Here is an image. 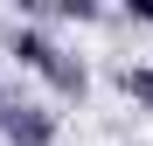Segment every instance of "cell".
Here are the masks:
<instances>
[{
	"label": "cell",
	"instance_id": "obj_1",
	"mask_svg": "<svg viewBox=\"0 0 153 146\" xmlns=\"http://www.w3.org/2000/svg\"><path fill=\"white\" fill-rule=\"evenodd\" d=\"M7 56H21V63H28L35 77L49 84V90H56V97H84V90H91V70H84V56H70V49H63L56 35H42L35 21L7 35Z\"/></svg>",
	"mask_w": 153,
	"mask_h": 146
},
{
	"label": "cell",
	"instance_id": "obj_2",
	"mask_svg": "<svg viewBox=\"0 0 153 146\" xmlns=\"http://www.w3.org/2000/svg\"><path fill=\"white\" fill-rule=\"evenodd\" d=\"M0 139L7 146H56V118L28 97H7V111H0Z\"/></svg>",
	"mask_w": 153,
	"mask_h": 146
},
{
	"label": "cell",
	"instance_id": "obj_3",
	"mask_svg": "<svg viewBox=\"0 0 153 146\" xmlns=\"http://www.w3.org/2000/svg\"><path fill=\"white\" fill-rule=\"evenodd\" d=\"M118 84H125V97H139V104L153 111V63H125V70H118Z\"/></svg>",
	"mask_w": 153,
	"mask_h": 146
},
{
	"label": "cell",
	"instance_id": "obj_4",
	"mask_svg": "<svg viewBox=\"0 0 153 146\" xmlns=\"http://www.w3.org/2000/svg\"><path fill=\"white\" fill-rule=\"evenodd\" d=\"M35 14H56V21H105L97 0H49V7H35Z\"/></svg>",
	"mask_w": 153,
	"mask_h": 146
},
{
	"label": "cell",
	"instance_id": "obj_5",
	"mask_svg": "<svg viewBox=\"0 0 153 146\" xmlns=\"http://www.w3.org/2000/svg\"><path fill=\"white\" fill-rule=\"evenodd\" d=\"M0 111H7V90H0Z\"/></svg>",
	"mask_w": 153,
	"mask_h": 146
}]
</instances>
